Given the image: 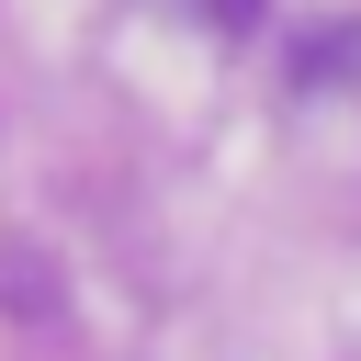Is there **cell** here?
Listing matches in <instances>:
<instances>
[]
</instances>
